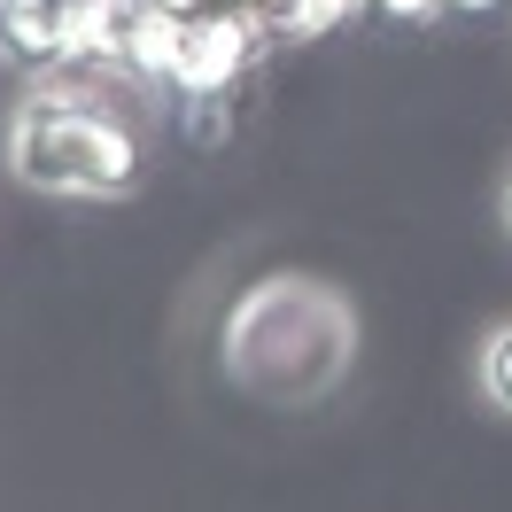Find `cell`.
Returning a JSON list of instances; mask_svg holds the SVG:
<instances>
[{
	"mask_svg": "<svg viewBox=\"0 0 512 512\" xmlns=\"http://www.w3.org/2000/svg\"><path fill=\"white\" fill-rule=\"evenodd\" d=\"M0 63H8V70H32V78L70 70L55 0H0Z\"/></svg>",
	"mask_w": 512,
	"mask_h": 512,
	"instance_id": "cell-6",
	"label": "cell"
},
{
	"mask_svg": "<svg viewBox=\"0 0 512 512\" xmlns=\"http://www.w3.org/2000/svg\"><path fill=\"white\" fill-rule=\"evenodd\" d=\"M505 225H512V179H505Z\"/></svg>",
	"mask_w": 512,
	"mask_h": 512,
	"instance_id": "cell-12",
	"label": "cell"
},
{
	"mask_svg": "<svg viewBox=\"0 0 512 512\" xmlns=\"http://www.w3.org/2000/svg\"><path fill=\"white\" fill-rule=\"evenodd\" d=\"M272 16L264 8H241V0H218L194 16V39H187V63H179V101L187 109H218V101L241 94V78L264 63L272 47Z\"/></svg>",
	"mask_w": 512,
	"mask_h": 512,
	"instance_id": "cell-3",
	"label": "cell"
},
{
	"mask_svg": "<svg viewBox=\"0 0 512 512\" xmlns=\"http://www.w3.org/2000/svg\"><path fill=\"white\" fill-rule=\"evenodd\" d=\"M373 16H381V24H404V32H419V24L450 16V0H373Z\"/></svg>",
	"mask_w": 512,
	"mask_h": 512,
	"instance_id": "cell-9",
	"label": "cell"
},
{
	"mask_svg": "<svg viewBox=\"0 0 512 512\" xmlns=\"http://www.w3.org/2000/svg\"><path fill=\"white\" fill-rule=\"evenodd\" d=\"M357 319L350 303L319 280H264L233 303L225 319V373L272 404H303V396H326L350 365Z\"/></svg>",
	"mask_w": 512,
	"mask_h": 512,
	"instance_id": "cell-2",
	"label": "cell"
},
{
	"mask_svg": "<svg viewBox=\"0 0 512 512\" xmlns=\"http://www.w3.org/2000/svg\"><path fill=\"white\" fill-rule=\"evenodd\" d=\"M241 8H264V16H272V8H280V0H241Z\"/></svg>",
	"mask_w": 512,
	"mask_h": 512,
	"instance_id": "cell-11",
	"label": "cell"
},
{
	"mask_svg": "<svg viewBox=\"0 0 512 512\" xmlns=\"http://www.w3.org/2000/svg\"><path fill=\"white\" fill-rule=\"evenodd\" d=\"M55 16H63L70 70L125 78V24H132V0H55Z\"/></svg>",
	"mask_w": 512,
	"mask_h": 512,
	"instance_id": "cell-5",
	"label": "cell"
},
{
	"mask_svg": "<svg viewBox=\"0 0 512 512\" xmlns=\"http://www.w3.org/2000/svg\"><path fill=\"white\" fill-rule=\"evenodd\" d=\"M8 171L39 194L117 202L148 171V132L117 94H101L94 70H55L8 117Z\"/></svg>",
	"mask_w": 512,
	"mask_h": 512,
	"instance_id": "cell-1",
	"label": "cell"
},
{
	"mask_svg": "<svg viewBox=\"0 0 512 512\" xmlns=\"http://www.w3.org/2000/svg\"><path fill=\"white\" fill-rule=\"evenodd\" d=\"M350 16H373V0H280L272 32L280 39H326V32H342Z\"/></svg>",
	"mask_w": 512,
	"mask_h": 512,
	"instance_id": "cell-7",
	"label": "cell"
},
{
	"mask_svg": "<svg viewBox=\"0 0 512 512\" xmlns=\"http://www.w3.org/2000/svg\"><path fill=\"white\" fill-rule=\"evenodd\" d=\"M187 39H194V16L163 8V0H132V24H125V78L140 86V94H179Z\"/></svg>",
	"mask_w": 512,
	"mask_h": 512,
	"instance_id": "cell-4",
	"label": "cell"
},
{
	"mask_svg": "<svg viewBox=\"0 0 512 512\" xmlns=\"http://www.w3.org/2000/svg\"><path fill=\"white\" fill-rule=\"evenodd\" d=\"M481 388H489V404H497V412H512V319L481 342Z\"/></svg>",
	"mask_w": 512,
	"mask_h": 512,
	"instance_id": "cell-8",
	"label": "cell"
},
{
	"mask_svg": "<svg viewBox=\"0 0 512 512\" xmlns=\"http://www.w3.org/2000/svg\"><path fill=\"white\" fill-rule=\"evenodd\" d=\"M505 0H450V16H497Z\"/></svg>",
	"mask_w": 512,
	"mask_h": 512,
	"instance_id": "cell-10",
	"label": "cell"
}]
</instances>
